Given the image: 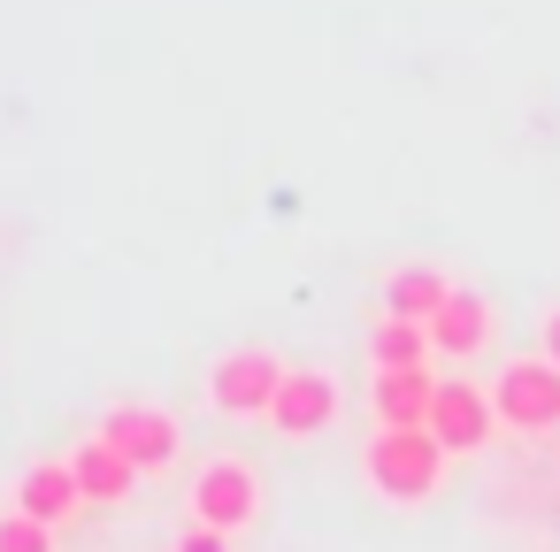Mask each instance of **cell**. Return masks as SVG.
Listing matches in <instances>:
<instances>
[{"label": "cell", "mask_w": 560, "mask_h": 552, "mask_svg": "<svg viewBox=\"0 0 560 552\" xmlns=\"http://www.w3.org/2000/svg\"><path fill=\"white\" fill-rule=\"evenodd\" d=\"M369 407H376V430H430L438 376H430V368H376Z\"/></svg>", "instance_id": "8"}, {"label": "cell", "mask_w": 560, "mask_h": 552, "mask_svg": "<svg viewBox=\"0 0 560 552\" xmlns=\"http://www.w3.org/2000/svg\"><path fill=\"white\" fill-rule=\"evenodd\" d=\"M445 445L430 430H376L369 437V483L392 498V506H422L445 491Z\"/></svg>", "instance_id": "1"}, {"label": "cell", "mask_w": 560, "mask_h": 552, "mask_svg": "<svg viewBox=\"0 0 560 552\" xmlns=\"http://www.w3.org/2000/svg\"><path fill=\"white\" fill-rule=\"evenodd\" d=\"M491 407H499V422L522 430V437L560 430V361H545V353H514V361H499V376H491Z\"/></svg>", "instance_id": "2"}, {"label": "cell", "mask_w": 560, "mask_h": 552, "mask_svg": "<svg viewBox=\"0 0 560 552\" xmlns=\"http://www.w3.org/2000/svg\"><path fill=\"white\" fill-rule=\"evenodd\" d=\"M491 330H499V315H491V300H483V292H468V284L430 315V345H438L445 361H476V353L491 345Z\"/></svg>", "instance_id": "9"}, {"label": "cell", "mask_w": 560, "mask_h": 552, "mask_svg": "<svg viewBox=\"0 0 560 552\" xmlns=\"http://www.w3.org/2000/svg\"><path fill=\"white\" fill-rule=\"evenodd\" d=\"M254 514H261V475H254V460L215 453V460H200V468H192V521H208V529L238 537Z\"/></svg>", "instance_id": "5"}, {"label": "cell", "mask_w": 560, "mask_h": 552, "mask_svg": "<svg viewBox=\"0 0 560 552\" xmlns=\"http://www.w3.org/2000/svg\"><path fill=\"white\" fill-rule=\"evenodd\" d=\"M284 368H292V361H277L269 345H231V353L208 368V407H215V414H238V422H246V414L269 422Z\"/></svg>", "instance_id": "3"}, {"label": "cell", "mask_w": 560, "mask_h": 552, "mask_svg": "<svg viewBox=\"0 0 560 552\" xmlns=\"http://www.w3.org/2000/svg\"><path fill=\"white\" fill-rule=\"evenodd\" d=\"M70 468H78V491H85V506H124L131 491H139V468L108 445V437H93V445H78L70 453Z\"/></svg>", "instance_id": "12"}, {"label": "cell", "mask_w": 560, "mask_h": 552, "mask_svg": "<svg viewBox=\"0 0 560 552\" xmlns=\"http://www.w3.org/2000/svg\"><path fill=\"white\" fill-rule=\"evenodd\" d=\"M0 552H55V529L9 506V514H0Z\"/></svg>", "instance_id": "14"}, {"label": "cell", "mask_w": 560, "mask_h": 552, "mask_svg": "<svg viewBox=\"0 0 560 552\" xmlns=\"http://www.w3.org/2000/svg\"><path fill=\"white\" fill-rule=\"evenodd\" d=\"M453 292H460V284H453L445 269H430V261H399V269L384 277V315H399V322H430Z\"/></svg>", "instance_id": "11"}, {"label": "cell", "mask_w": 560, "mask_h": 552, "mask_svg": "<svg viewBox=\"0 0 560 552\" xmlns=\"http://www.w3.org/2000/svg\"><path fill=\"white\" fill-rule=\"evenodd\" d=\"M330 422H338V376H330V368H284L277 407H269V430L292 437V445H307V437H323Z\"/></svg>", "instance_id": "7"}, {"label": "cell", "mask_w": 560, "mask_h": 552, "mask_svg": "<svg viewBox=\"0 0 560 552\" xmlns=\"http://www.w3.org/2000/svg\"><path fill=\"white\" fill-rule=\"evenodd\" d=\"M78 506H85V491H78V468H70V460H32V468L16 475V514L62 529V521H78Z\"/></svg>", "instance_id": "10"}, {"label": "cell", "mask_w": 560, "mask_h": 552, "mask_svg": "<svg viewBox=\"0 0 560 552\" xmlns=\"http://www.w3.org/2000/svg\"><path fill=\"white\" fill-rule=\"evenodd\" d=\"M545 361H560V307L545 315Z\"/></svg>", "instance_id": "16"}, {"label": "cell", "mask_w": 560, "mask_h": 552, "mask_svg": "<svg viewBox=\"0 0 560 552\" xmlns=\"http://www.w3.org/2000/svg\"><path fill=\"white\" fill-rule=\"evenodd\" d=\"M430 322H399V315H384L376 322V338H369V361L376 368H430Z\"/></svg>", "instance_id": "13"}, {"label": "cell", "mask_w": 560, "mask_h": 552, "mask_svg": "<svg viewBox=\"0 0 560 552\" xmlns=\"http://www.w3.org/2000/svg\"><path fill=\"white\" fill-rule=\"evenodd\" d=\"M499 430H506V422H499V407H491V391H483V384H468V376H438L430 437H438L445 453H483Z\"/></svg>", "instance_id": "6"}, {"label": "cell", "mask_w": 560, "mask_h": 552, "mask_svg": "<svg viewBox=\"0 0 560 552\" xmlns=\"http://www.w3.org/2000/svg\"><path fill=\"white\" fill-rule=\"evenodd\" d=\"M177 552H231V537L208 529V521H192V529H177Z\"/></svg>", "instance_id": "15"}, {"label": "cell", "mask_w": 560, "mask_h": 552, "mask_svg": "<svg viewBox=\"0 0 560 552\" xmlns=\"http://www.w3.org/2000/svg\"><path fill=\"white\" fill-rule=\"evenodd\" d=\"M101 437L139 468V475H154V468H177V453H185V430H177V414L170 407H154V399H116L108 414H101Z\"/></svg>", "instance_id": "4"}]
</instances>
